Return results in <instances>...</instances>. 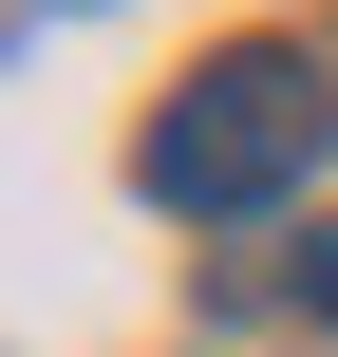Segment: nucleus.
Instances as JSON below:
<instances>
[{"mask_svg": "<svg viewBox=\"0 0 338 357\" xmlns=\"http://www.w3.org/2000/svg\"><path fill=\"white\" fill-rule=\"evenodd\" d=\"M301 282H320V320H338V245H320V264H301Z\"/></svg>", "mask_w": 338, "mask_h": 357, "instance_id": "obj_2", "label": "nucleus"}, {"mask_svg": "<svg viewBox=\"0 0 338 357\" xmlns=\"http://www.w3.org/2000/svg\"><path fill=\"white\" fill-rule=\"evenodd\" d=\"M320 132H338V94H320V56H282V38H226L169 113H151V207H188V226H245V207H282L301 169H320Z\"/></svg>", "mask_w": 338, "mask_h": 357, "instance_id": "obj_1", "label": "nucleus"}]
</instances>
